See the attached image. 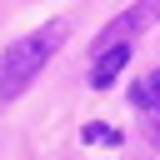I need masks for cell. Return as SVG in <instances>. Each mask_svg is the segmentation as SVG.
<instances>
[{
	"label": "cell",
	"mask_w": 160,
	"mask_h": 160,
	"mask_svg": "<svg viewBox=\"0 0 160 160\" xmlns=\"http://www.w3.org/2000/svg\"><path fill=\"white\" fill-rule=\"evenodd\" d=\"M65 30H70L65 20H45L40 30H30V35H20L15 45L0 50V100H15V95L30 90V80L45 70V60L60 50Z\"/></svg>",
	"instance_id": "1"
},
{
	"label": "cell",
	"mask_w": 160,
	"mask_h": 160,
	"mask_svg": "<svg viewBox=\"0 0 160 160\" xmlns=\"http://www.w3.org/2000/svg\"><path fill=\"white\" fill-rule=\"evenodd\" d=\"M125 65H130V40L95 50V65H90V85H95V90H110V85L120 80V70H125Z\"/></svg>",
	"instance_id": "2"
},
{
	"label": "cell",
	"mask_w": 160,
	"mask_h": 160,
	"mask_svg": "<svg viewBox=\"0 0 160 160\" xmlns=\"http://www.w3.org/2000/svg\"><path fill=\"white\" fill-rule=\"evenodd\" d=\"M130 100H135L140 110H160V70L140 75V80H135V90H130Z\"/></svg>",
	"instance_id": "3"
},
{
	"label": "cell",
	"mask_w": 160,
	"mask_h": 160,
	"mask_svg": "<svg viewBox=\"0 0 160 160\" xmlns=\"http://www.w3.org/2000/svg\"><path fill=\"white\" fill-rule=\"evenodd\" d=\"M85 140H90V145H120V135H115V130H105V125H90V130H85Z\"/></svg>",
	"instance_id": "4"
}]
</instances>
